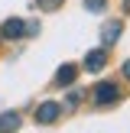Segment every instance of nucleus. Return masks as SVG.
I'll return each mask as SVG.
<instances>
[{
    "mask_svg": "<svg viewBox=\"0 0 130 133\" xmlns=\"http://www.w3.org/2000/svg\"><path fill=\"white\" fill-rule=\"evenodd\" d=\"M124 78H130V58L124 62Z\"/></svg>",
    "mask_w": 130,
    "mask_h": 133,
    "instance_id": "nucleus-10",
    "label": "nucleus"
},
{
    "mask_svg": "<svg viewBox=\"0 0 130 133\" xmlns=\"http://www.w3.org/2000/svg\"><path fill=\"white\" fill-rule=\"evenodd\" d=\"M91 97H94V104H114L117 97H120V91H117L114 81H101L94 91H91Z\"/></svg>",
    "mask_w": 130,
    "mask_h": 133,
    "instance_id": "nucleus-1",
    "label": "nucleus"
},
{
    "mask_svg": "<svg viewBox=\"0 0 130 133\" xmlns=\"http://www.w3.org/2000/svg\"><path fill=\"white\" fill-rule=\"evenodd\" d=\"M120 32H124V26L117 23V19H110V23H104V29H101V39H104V45H114L117 39H120Z\"/></svg>",
    "mask_w": 130,
    "mask_h": 133,
    "instance_id": "nucleus-5",
    "label": "nucleus"
},
{
    "mask_svg": "<svg viewBox=\"0 0 130 133\" xmlns=\"http://www.w3.org/2000/svg\"><path fill=\"white\" fill-rule=\"evenodd\" d=\"M20 114L16 110H6V114H0V133H16L20 130Z\"/></svg>",
    "mask_w": 130,
    "mask_h": 133,
    "instance_id": "nucleus-6",
    "label": "nucleus"
},
{
    "mask_svg": "<svg viewBox=\"0 0 130 133\" xmlns=\"http://www.w3.org/2000/svg\"><path fill=\"white\" fill-rule=\"evenodd\" d=\"M104 65H107V52L104 49H91L84 55V71H101Z\"/></svg>",
    "mask_w": 130,
    "mask_h": 133,
    "instance_id": "nucleus-3",
    "label": "nucleus"
},
{
    "mask_svg": "<svg viewBox=\"0 0 130 133\" xmlns=\"http://www.w3.org/2000/svg\"><path fill=\"white\" fill-rule=\"evenodd\" d=\"M124 13H130V0H124Z\"/></svg>",
    "mask_w": 130,
    "mask_h": 133,
    "instance_id": "nucleus-11",
    "label": "nucleus"
},
{
    "mask_svg": "<svg viewBox=\"0 0 130 133\" xmlns=\"http://www.w3.org/2000/svg\"><path fill=\"white\" fill-rule=\"evenodd\" d=\"M23 32H26V23H23V19H6V23L0 26V36H3V39H20Z\"/></svg>",
    "mask_w": 130,
    "mask_h": 133,
    "instance_id": "nucleus-4",
    "label": "nucleus"
},
{
    "mask_svg": "<svg viewBox=\"0 0 130 133\" xmlns=\"http://www.w3.org/2000/svg\"><path fill=\"white\" fill-rule=\"evenodd\" d=\"M75 75H78L75 65H62V68H58V75H55V84H72V81H75Z\"/></svg>",
    "mask_w": 130,
    "mask_h": 133,
    "instance_id": "nucleus-7",
    "label": "nucleus"
},
{
    "mask_svg": "<svg viewBox=\"0 0 130 133\" xmlns=\"http://www.w3.org/2000/svg\"><path fill=\"white\" fill-rule=\"evenodd\" d=\"M58 114H62V104H55V101H46V104L36 107V120L39 123H55Z\"/></svg>",
    "mask_w": 130,
    "mask_h": 133,
    "instance_id": "nucleus-2",
    "label": "nucleus"
},
{
    "mask_svg": "<svg viewBox=\"0 0 130 133\" xmlns=\"http://www.w3.org/2000/svg\"><path fill=\"white\" fill-rule=\"evenodd\" d=\"M39 3V10H46V13H52V10H58V6L65 3V0H36Z\"/></svg>",
    "mask_w": 130,
    "mask_h": 133,
    "instance_id": "nucleus-8",
    "label": "nucleus"
},
{
    "mask_svg": "<svg viewBox=\"0 0 130 133\" xmlns=\"http://www.w3.org/2000/svg\"><path fill=\"white\" fill-rule=\"evenodd\" d=\"M104 0H84V10H91V13H104Z\"/></svg>",
    "mask_w": 130,
    "mask_h": 133,
    "instance_id": "nucleus-9",
    "label": "nucleus"
}]
</instances>
